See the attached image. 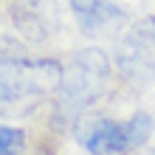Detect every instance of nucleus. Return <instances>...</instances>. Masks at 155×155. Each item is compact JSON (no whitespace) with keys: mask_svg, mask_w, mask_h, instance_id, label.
Listing matches in <instances>:
<instances>
[{"mask_svg":"<svg viewBox=\"0 0 155 155\" xmlns=\"http://www.w3.org/2000/svg\"><path fill=\"white\" fill-rule=\"evenodd\" d=\"M65 68L57 59H25L0 65V102H20L59 90Z\"/></svg>","mask_w":155,"mask_h":155,"instance_id":"obj_2","label":"nucleus"},{"mask_svg":"<svg viewBox=\"0 0 155 155\" xmlns=\"http://www.w3.org/2000/svg\"><path fill=\"white\" fill-rule=\"evenodd\" d=\"M71 8H74L79 25L87 34L116 28V25H121L124 17H127L116 3H110V0H71Z\"/></svg>","mask_w":155,"mask_h":155,"instance_id":"obj_5","label":"nucleus"},{"mask_svg":"<svg viewBox=\"0 0 155 155\" xmlns=\"http://www.w3.org/2000/svg\"><path fill=\"white\" fill-rule=\"evenodd\" d=\"M14 23H17V28H20L28 40H34V42H45L48 34H51V28H54L51 12H45L37 0L17 3L14 6Z\"/></svg>","mask_w":155,"mask_h":155,"instance_id":"obj_6","label":"nucleus"},{"mask_svg":"<svg viewBox=\"0 0 155 155\" xmlns=\"http://www.w3.org/2000/svg\"><path fill=\"white\" fill-rule=\"evenodd\" d=\"M124 130H127V138H130V147H144L147 138H150V133H152V116L135 113L130 121L124 124Z\"/></svg>","mask_w":155,"mask_h":155,"instance_id":"obj_7","label":"nucleus"},{"mask_svg":"<svg viewBox=\"0 0 155 155\" xmlns=\"http://www.w3.org/2000/svg\"><path fill=\"white\" fill-rule=\"evenodd\" d=\"M76 141L90 155H121L130 150L124 124L110 121V118H85L76 121Z\"/></svg>","mask_w":155,"mask_h":155,"instance_id":"obj_3","label":"nucleus"},{"mask_svg":"<svg viewBox=\"0 0 155 155\" xmlns=\"http://www.w3.org/2000/svg\"><path fill=\"white\" fill-rule=\"evenodd\" d=\"M110 74L107 54L99 48H85L79 51L74 62L62 74V85L57 90V116L59 121L79 116L87 104H93L104 87V79Z\"/></svg>","mask_w":155,"mask_h":155,"instance_id":"obj_1","label":"nucleus"},{"mask_svg":"<svg viewBox=\"0 0 155 155\" xmlns=\"http://www.w3.org/2000/svg\"><path fill=\"white\" fill-rule=\"evenodd\" d=\"M25 144V133L20 127H0V155H17Z\"/></svg>","mask_w":155,"mask_h":155,"instance_id":"obj_9","label":"nucleus"},{"mask_svg":"<svg viewBox=\"0 0 155 155\" xmlns=\"http://www.w3.org/2000/svg\"><path fill=\"white\" fill-rule=\"evenodd\" d=\"M130 37H135L138 42H144L147 48H150V45H155V14H152V17H147V20H141V23L133 28Z\"/></svg>","mask_w":155,"mask_h":155,"instance_id":"obj_10","label":"nucleus"},{"mask_svg":"<svg viewBox=\"0 0 155 155\" xmlns=\"http://www.w3.org/2000/svg\"><path fill=\"white\" fill-rule=\"evenodd\" d=\"M116 65L133 87H150L155 82V62L150 57V48L135 37H127L116 48Z\"/></svg>","mask_w":155,"mask_h":155,"instance_id":"obj_4","label":"nucleus"},{"mask_svg":"<svg viewBox=\"0 0 155 155\" xmlns=\"http://www.w3.org/2000/svg\"><path fill=\"white\" fill-rule=\"evenodd\" d=\"M141 155H155V150H147V152H141Z\"/></svg>","mask_w":155,"mask_h":155,"instance_id":"obj_11","label":"nucleus"},{"mask_svg":"<svg viewBox=\"0 0 155 155\" xmlns=\"http://www.w3.org/2000/svg\"><path fill=\"white\" fill-rule=\"evenodd\" d=\"M28 59V48L14 37H0V65H14V62Z\"/></svg>","mask_w":155,"mask_h":155,"instance_id":"obj_8","label":"nucleus"}]
</instances>
